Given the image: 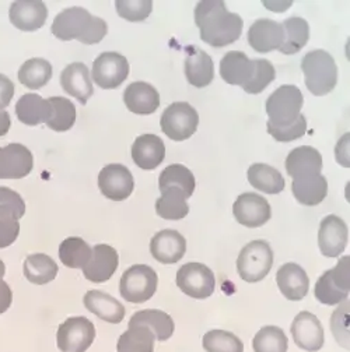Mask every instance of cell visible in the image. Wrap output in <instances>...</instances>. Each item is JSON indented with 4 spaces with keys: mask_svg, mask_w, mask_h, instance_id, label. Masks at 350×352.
I'll list each match as a JSON object with an SVG mask.
<instances>
[{
    "mask_svg": "<svg viewBox=\"0 0 350 352\" xmlns=\"http://www.w3.org/2000/svg\"><path fill=\"white\" fill-rule=\"evenodd\" d=\"M196 182L195 176L187 166L181 164H172L168 165L161 173L158 178V189L160 192H164L167 189H178L181 190L187 199H189L194 195Z\"/></svg>",
    "mask_w": 350,
    "mask_h": 352,
    "instance_id": "34",
    "label": "cell"
},
{
    "mask_svg": "<svg viewBox=\"0 0 350 352\" xmlns=\"http://www.w3.org/2000/svg\"><path fill=\"white\" fill-rule=\"evenodd\" d=\"M61 85L66 94L74 97L81 105H85L94 94L90 70L80 62L70 63L63 69L61 74Z\"/></svg>",
    "mask_w": 350,
    "mask_h": 352,
    "instance_id": "19",
    "label": "cell"
},
{
    "mask_svg": "<svg viewBox=\"0 0 350 352\" xmlns=\"http://www.w3.org/2000/svg\"><path fill=\"white\" fill-rule=\"evenodd\" d=\"M123 102L130 112L136 115H152L160 107V94L152 84L135 81L126 87Z\"/></svg>",
    "mask_w": 350,
    "mask_h": 352,
    "instance_id": "22",
    "label": "cell"
},
{
    "mask_svg": "<svg viewBox=\"0 0 350 352\" xmlns=\"http://www.w3.org/2000/svg\"><path fill=\"white\" fill-rule=\"evenodd\" d=\"M291 336L296 345L304 351L317 352L324 346L325 334L318 318L310 312H300L291 323Z\"/></svg>",
    "mask_w": 350,
    "mask_h": 352,
    "instance_id": "14",
    "label": "cell"
},
{
    "mask_svg": "<svg viewBox=\"0 0 350 352\" xmlns=\"http://www.w3.org/2000/svg\"><path fill=\"white\" fill-rule=\"evenodd\" d=\"M195 23L200 38L213 48L231 45L243 32L244 21L240 14L230 13L222 0H202L195 9Z\"/></svg>",
    "mask_w": 350,
    "mask_h": 352,
    "instance_id": "1",
    "label": "cell"
},
{
    "mask_svg": "<svg viewBox=\"0 0 350 352\" xmlns=\"http://www.w3.org/2000/svg\"><path fill=\"white\" fill-rule=\"evenodd\" d=\"M185 58V76L191 85L196 88L207 87L214 78L212 58L199 47H188Z\"/></svg>",
    "mask_w": 350,
    "mask_h": 352,
    "instance_id": "26",
    "label": "cell"
},
{
    "mask_svg": "<svg viewBox=\"0 0 350 352\" xmlns=\"http://www.w3.org/2000/svg\"><path fill=\"white\" fill-rule=\"evenodd\" d=\"M187 252L185 238L174 230H163L150 241V253L161 264L178 263Z\"/></svg>",
    "mask_w": 350,
    "mask_h": 352,
    "instance_id": "21",
    "label": "cell"
},
{
    "mask_svg": "<svg viewBox=\"0 0 350 352\" xmlns=\"http://www.w3.org/2000/svg\"><path fill=\"white\" fill-rule=\"evenodd\" d=\"M92 76L104 90L118 88L129 76L127 59L118 52H103L93 63Z\"/></svg>",
    "mask_w": 350,
    "mask_h": 352,
    "instance_id": "11",
    "label": "cell"
},
{
    "mask_svg": "<svg viewBox=\"0 0 350 352\" xmlns=\"http://www.w3.org/2000/svg\"><path fill=\"white\" fill-rule=\"evenodd\" d=\"M9 17L16 28L31 32L45 25L48 8L41 0H17L10 6Z\"/></svg>",
    "mask_w": 350,
    "mask_h": 352,
    "instance_id": "18",
    "label": "cell"
},
{
    "mask_svg": "<svg viewBox=\"0 0 350 352\" xmlns=\"http://www.w3.org/2000/svg\"><path fill=\"white\" fill-rule=\"evenodd\" d=\"M233 214L241 226L247 228H258L269 221L272 210L265 197L247 192L237 197L233 206Z\"/></svg>",
    "mask_w": 350,
    "mask_h": 352,
    "instance_id": "13",
    "label": "cell"
},
{
    "mask_svg": "<svg viewBox=\"0 0 350 352\" xmlns=\"http://www.w3.org/2000/svg\"><path fill=\"white\" fill-rule=\"evenodd\" d=\"M349 241V230L340 217L333 214L325 217L318 231V245L327 257H338L344 252Z\"/></svg>",
    "mask_w": 350,
    "mask_h": 352,
    "instance_id": "17",
    "label": "cell"
},
{
    "mask_svg": "<svg viewBox=\"0 0 350 352\" xmlns=\"http://www.w3.org/2000/svg\"><path fill=\"white\" fill-rule=\"evenodd\" d=\"M156 212L163 219H169V221L185 218L189 212L187 196L181 190L174 188L161 192V197H158L156 201Z\"/></svg>",
    "mask_w": 350,
    "mask_h": 352,
    "instance_id": "36",
    "label": "cell"
},
{
    "mask_svg": "<svg viewBox=\"0 0 350 352\" xmlns=\"http://www.w3.org/2000/svg\"><path fill=\"white\" fill-rule=\"evenodd\" d=\"M301 70L305 85L316 97L331 93L338 82V66L331 54L316 50L309 52L301 60Z\"/></svg>",
    "mask_w": 350,
    "mask_h": 352,
    "instance_id": "4",
    "label": "cell"
},
{
    "mask_svg": "<svg viewBox=\"0 0 350 352\" xmlns=\"http://www.w3.org/2000/svg\"><path fill=\"white\" fill-rule=\"evenodd\" d=\"M51 78L52 65L42 58L27 60L19 70V81L30 90H39L43 85H47Z\"/></svg>",
    "mask_w": 350,
    "mask_h": 352,
    "instance_id": "37",
    "label": "cell"
},
{
    "mask_svg": "<svg viewBox=\"0 0 350 352\" xmlns=\"http://www.w3.org/2000/svg\"><path fill=\"white\" fill-rule=\"evenodd\" d=\"M83 302L87 311H90L104 322L118 324L125 318L123 305L103 291H89L84 295Z\"/></svg>",
    "mask_w": 350,
    "mask_h": 352,
    "instance_id": "27",
    "label": "cell"
},
{
    "mask_svg": "<svg viewBox=\"0 0 350 352\" xmlns=\"http://www.w3.org/2000/svg\"><path fill=\"white\" fill-rule=\"evenodd\" d=\"M13 302V292L12 288L6 281H3V277L0 276V315L5 314Z\"/></svg>",
    "mask_w": 350,
    "mask_h": 352,
    "instance_id": "49",
    "label": "cell"
},
{
    "mask_svg": "<svg viewBox=\"0 0 350 352\" xmlns=\"http://www.w3.org/2000/svg\"><path fill=\"white\" fill-rule=\"evenodd\" d=\"M285 32L283 45L280 47V52L285 55L298 54L310 39V25L304 19L290 17L285 20L282 24Z\"/></svg>",
    "mask_w": 350,
    "mask_h": 352,
    "instance_id": "35",
    "label": "cell"
},
{
    "mask_svg": "<svg viewBox=\"0 0 350 352\" xmlns=\"http://www.w3.org/2000/svg\"><path fill=\"white\" fill-rule=\"evenodd\" d=\"M350 257H342L336 267L325 272L314 287L316 298L328 306L338 305L349 298L350 292Z\"/></svg>",
    "mask_w": 350,
    "mask_h": 352,
    "instance_id": "6",
    "label": "cell"
},
{
    "mask_svg": "<svg viewBox=\"0 0 350 352\" xmlns=\"http://www.w3.org/2000/svg\"><path fill=\"white\" fill-rule=\"evenodd\" d=\"M5 273H6V267H5V263L0 260V276H5Z\"/></svg>",
    "mask_w": 350,
    "mask_h": 352,
    "instance_id": "51",
    "label": "cell"
},
{
    "mask_svg": "<svg viewBox=\"0 0 350 352\" xmlns=\"http://www.w3.org/2000/svg\"><path fill=\"white\" fill-rule=\"evenodd\" d=\"M12 126V119L8 111L5 109H0V138H3L9 133Z\"/></svg>",
    "mask_w": 350,
    "mask_h": 352,
    "instance_id": "50",
    "label": "cell"
},
{
    "mask_svg": "<svg viewBox=\"0 0 350 352\" xmlns=\"http://www.w3.org/2000/svg\"><path fill=\"white\" fill-rule=\"evenodd\" d=\"M94 338L96 327L84 316L69 318L59 326L56 334L58 348L62 352H85Z\"/></svg>",
    "mask_w": 350,
    "mask_h": 352,
    "instance_id": "9",
    "label": "cell"
},
{
    "mask_svg": "<svg viewBox=\"0 0 350 352\" xmlns=\"http://www.w3.org/2000/svg\"><path fill=\"white\" fill-rule=\"evenodd\" d=\"M119 266L118 252L110 245H96L90 261L83 267L84 277L92 283L108 281Z\"/></svg>",
    "mask_w": 350,
    "mask_h": 352,
    "instance_id": "20",
    "label": "cell"
},
{
    "mask_svg": "<svg viewBox=\"0 0 350 352\" xmlns=\"http://www.w3.org/2000/svg\"><path fill=\"white\" fill-rule=\"evenodd\" d=\"M291 192L296 200L302 206H318L328 195V181L324 175H309L293 179Z\"/></svg>",
    "mask_w": 350,
    "mask_h": 352,
    "instance_id": "29",
    "label": "cell"
},
{
    "mask_svg": "<svg viewBox=\"0 0 350 352\" xmlns=\"http://www.w3.org/2000/svg\"><path fill=\"white\" fill-rule=\"evenodd\" d=\"M248 182L252 188L268 193L278 195L285 189V178L282 173L267 164H252L248 169Z\"/></svg>",
    "mask_w": 350,
    "mask_h": 352,
    "instance_id": "33",
    "label": "cell"
},
{
    "mask_svg": "<svg viewBox=\"0 0 350 352\" xmlns=\"http://www.w3.org/2000/svg\"><path fill=\"white\" fill-rule=\"evenodd\" d=\"M59 267L55 260L45 253L30 254L24 261L25 278L37 285H43L54 281L58 276Z\"/></svg>",
    "mask_w": 350,
    "mask_h": 352,
    "instance_id": "32",
    "label": "cell"
},
{
    "mask_svg": "<svg viewBox=\"0 0 350 352\" xmlns=\"http://www.w3.org/2000/svg\"><path fill=\"white\" fill-rule=\"evenodd\" d=\"M130 326H145L147 327L156 337L157 341H167L174 334V320L172 318L157 309H146L136 312L129 320L127 327Z\"/></svg>",
    "mask_w": 350,
    "mask_h": 352,
    "instance_id": "31",
    "label": "cell"
},
{
    "mask_svg": "<svg viewBox=\"0 0 350 352\" xmlns=\"http://www.w3.org/2000/svg\"><path fill=\"white\" fill-rule=\"evenodd\" d=\"M286 170L293 179L318 175L322 170V155L317 148L310 146L297 147L286 158Z\"/></svg>",
    "mask_w": 350,
    "mask_h": 352,
    "instance_id": "24",
    "label": "cell"
},
{
    "mask_svg": "<svg viewBox=\"0 0 350 352\" xmlns=\"http://www.w3.org/2000/svg\"><path fill=\"white\" fill-rule=\"evenodd\" d=\"M34 168L32 153L23 144L0 147V179H21Z\"/></svg>",
    "mask_w": 350,
    "mask_h": 352,
    "instance_id": "15",
    "label": "cell"
},
{
    "mask_svg": "<svg viewBox=\"0 0 350 352\" xmlns=\"http://www.w3.org/2000/svg\"><path fill=\"white\" fill-rule=\"evenodd\" d=\"M274 266V250L267 241H252L243 248L237 258L238 276L247 283L264 280Z\"/></svg>",
    "mask_w": 350,
    "mask_h": 352,
    "instance_id": "5",
    "label": "cell"
},
{
    "mask_svg": "<svg viewBox=\"0 0 350 352\" xmlns=\"http://www.w3.org/2000/svg\"><path fill=\"white\" fill-rule=\"evenodd\" d=\"M51 113L52 109L48 100H43L41 96L34 93L24 94L16 104V115L19 120L27 126L47 123Z\"/></svg>",
    "mask_w": 350,
    "mask_h": 352,
    "instance_id": "30",
    "label": "cell"
},
{
    "mask_svg": "<svg viewBox=\"0 0 350 352\" xmlns=\"http://www.w3.org/2000/svg\"><path fill=\"white\" fill-rule=\"evenodd\" d=\"M93 249L84 239L72 236L65 239L59 246V258L66 267L83 269L90 261Z\"/></svg>",
    "mask_w": 350,
    "mask_h": 352,
    "instance_id": "39",
    "label": "cell"
},
{
    "mask_svg": "<svg viewBox=\"0 0 350 352\" xmlns=\"http://www.w3.org/2000/svg\"><path fill=\"white\" fill-rule=\"evenodd\" d=\"M52 34L61 41L79 39L85 45L99 43L108 32L107 23L90 14L84 8H69L62 10L52 23Z\"/></svg>",
    "mask_w": 350,
    "mask_h": 352,
    "instance_id": "2",
    "label": "cell"
},
{
    "mask_svg": "<svg viewBox=\"0 0 350 352\" xmlns=\"http://www.w3.org/2000/svg\"><path fill=\"white\" fill-rule=\"evenodd\" d=\"M349 302L342 305L338 311L333 312L332 315V322H331V327L333 331L335 338H338V341L343 345L349 348Z\"/></svg>",
    "mask_w": 350,
    "mask_h": 352,
    "instance_id": "46",
    "label": "cell"
},
{
    "mask_svg": "<svg viewBox=\"0 0 350 352\" xmlns=\"http://www.w3.org/2000/svg\"><path fill=\"white\" fill-rule=\"evenodd\" d=\"M255 73L251 81L243 88L248 94H259L276 78V70L274 65L267 59H255Z\"/></svg>",
    "mask_w": 350,
    "mask_h": 352,
    "instance_id": "43",
    "label": "cell"
},
{
    "mask_svg": "<svg viewBox=\"0 0 350 352\" xmlns=\"http://www.w3.org/2000/svg\"><path fill=\"white\" fill-rule=\"evenodd\" d=\"M156 337L145 326H130L119 337L118 352H153Z\"/></svg>",
    "mask_w": 350,
    "mask_h": 352,
    "instance_id": "38",
    "label": "cell"
},
{
    "mask_svg": "<svg viewBox=\"0 0 350 352\" xmlns=\"http://www.w3.org/2000/svg\"><path fill=\"white\" fill-rule=\"evenodd\" d=\"M206 352H244L243 341L233 333L225 330H210L203 336Z\"/></svg>",
    "mask_w": 350,
    "mask_h": 352,
    "instance_id": "42",
    "label": "cell"
},
{
    "mask_svg": "<svg viewBox=\"0 0 350 352\" xmlns=\"http://www.w3.org/2000/svg\"><path fill=\"white\" fill-rule=\"evenodd\" d=\"M157 273L146 264H135L121 277L119 292L130 303H143L153 298L157 291Z\"/></svg>",
    "mask_w": 350,
    "mask_h": 352,
    "instance_id": "7",
    "label": "cell"
},
{
    "mask_svg": "<svg viewBox=\"0 0 350 352\" xmlns=\"http://www.w3.org/2000/svg\"><path fill=\"white\" fill-rule=\"evenodd\" d=\"M255 66V59H249L244 52L231 51L227 52L220 62V74L227 84L244 88L251 81Z\"/></svg>",
    "mask_w": 350,
    "mask_h": 352,
    "instance_id": "25",
    "label": "cell"
},
{
    "mask_svg": "<svg viewBox=\"0 0 350 352\" xmlns=\"http://www.w3.org/2000/svg\"><path fill=\"white\" fill-rule=\"evenodd\" d=\"M14 96V84L5 74H0V109H5L10 105Z\"/></svg>",
    "mask_w": 350,
    "mask_h": 352,
    "instance_id": "48",
    "label": "cell"
},
{
    "mask_svg": "<svg viewBox=\"0 0 350 352\" xmlns=\"http://www.w3.org/2000/svg\"><path fill=\"white\" fill-rule=\"evenodd\" d=\"M165 158V146L156 135H142L132 146L134 162L146 170L156 169Z\"/></svg>",
    "mask_w": 350,
    "mask_h": 352,
    "instance_id": "28",
    "label": "cell"
},
{
    "mask_svg": "<svg viewBox=\"0 0 350 352\" xmlns=\"http://www.w3.org/2000/svg\"><path fill=\"white\" fill-rule=\"evenodd\" d=\"M0 208L14 212L16 217L20 219L25 212V203L17 192L5 186H0Z\"/></svg>",
    "mask_w": 350,
    "mask_h": 352,
    "instance_id": "47",
    "label": "cell"
},
{
    "mask_svg": "<svg viewBox=\"0 0 350 352\" xmlns=\"http://www.w3.org/2000/svg\"><path fill=\"white\" fill-rule=\"evenodd\" d=\"M252 346L255 352H287L289 340L280 327L265 326L254 337Z\"/></svg>",
    "mask_w": 350,
    "mask_h": 352,
    "instance_id": "41",
    "label": "cell"
},
{
    "mask_svg": "<svg viewBox=\"0 0 350 352\" xmlns=\"http://www.w3.org/2000/svg\"><path fill=\"white\" fill-rule=\"evenodd\" d=\"M285 32L282 24L269 19H258L248 30V43L259 54L279 51L283 45Z\"/></svg>",
    "mask_w": 350,
    "mask_h": 352,
    "instance_id": "16",
    "label": "cell"
},
{
    "mask_svg": "<svg viewBox=\"0 0 350 352\" xmlns=\"http://www.w3.org/2000/svg\"><path fill=\"white\" fill-rule=\"evenodd\" d=\"M99 188L110 200H126L135 188L134 175L122 164H110L99 175Z\"/></svg>",
    "mask_w": 350,
    "mask_h": 352,
    "instance_id": "12",
    "label": "cell"
},
{
    "mask_svg": "<svg viewBox=\"0 0 350 352\" xmlns=\"http://www.w3.org/2000/svg\"><path fill=\"white\" fill-rule=\"evenodd\" d=\"M304 104L302 93L296 85H280L267 100V113L269 120L267 123L269 131L290 129L302 116L301 108Z\"/></svg>",
    "mask_w": 350,
    "mask_h": 352,
    "instance_id": "3",
    "label": "cell"
},
{
    "mask_svg": "<svg viewBox=\"0 0 350 352\" xmlns=\"http://www.w3.org/2000/svg\"><path fill=\"white\" fill-rule=\"evenodd\" d=\"M180 289L194 298L206 299L214 292L216 278L213 272L202 263H187L177 272L175 280Z\"/></svg>",
    "mask_w": 350,
    "mask_h": 352,
    "instance_id": "10",
    "label": "cell"
},
{
    "mask_svg": "<svg viewBox=\"0 0 350 352\" xmlns=\"http://www.w3.org/2000/svg\"><path fill=\"white\" fill-rule=\"evenodd\" d=\"M20 234V223L14 212L0 208V249L16 242Z\"/></svg>",
    "mask_w": 350,
    "mask_h": 352,
    "instance_id": "45",
    "label": "cell"
},
{
    "mask_svg": "<svg viewBox=\"0 0 350 352\" xmlns=\"http://www.w3.org/2000/svg\"><path fill=\"white\" fill-rule=\"evenodd\" d=\"M115 8L118 14L127 21H143L146 20L152 10V0H116Z\"/></svg>",
    "mask_w": 350,
    "mask_h": 352,
    "instance_id": "44",
    "label": "cell"
},
{
    "mask_svg": "<svg viewBox=\"0 0 350 352\" xmlns=\"http://www.w3.org/2000/svg\"><path fill=\"white\" fill-rule=\"evenodd\" d=\"M52 113L47 126L55 131H68L76 122V107L74 104L63 97H51L48 100Z\"/></svg>",
    "mask_w": 350,
    "mask_h": 352,
    "instance_id": "40",
    "label": "cell"
},
{
    "mask_svg": "<svg viewBox=\"0 0 350 352\" xmlns=\"http://www.w3.org/2000/svg\"><path fill=\"white\" fill-rule=\"evenodd\" d=\"M199 115L188 102H174L163 112L160 126L163 133L174 140H188L198 129Z\"/></svg>",
    "mask_w": 350,
    "mask_h": 352,
    "instance_id": "8",
    "label": "cell"
},
{
    "mask_svg": "<svg viewBox=\"0 0 350 352\" xmlns=\"http://www.w3.org/2000/svg\"><path fill=\"white\" fill-rule=\"evenodd\" d=\"M276 283L289 300H301L309 294L310 280L307 273L296 263H286L278 270Z\"/></svg>",
    "mask_w": 350,
    "mask_h": 352,
    "instance_id": "23",
    "label": "cell"
}]
</instances>
